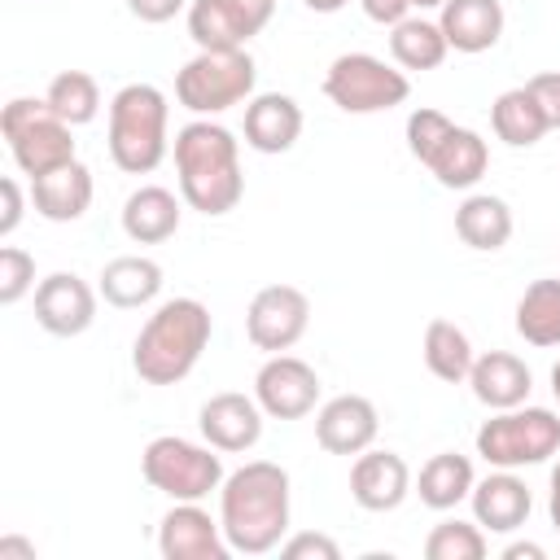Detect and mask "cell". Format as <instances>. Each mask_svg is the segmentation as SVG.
<instances>
[{"label":"cell","instance_id":"836d02e7","mask_svg":"<svg viewBox=\"0 0 560 560\" xmlns=\"http://www.w3.org/2000/svg\"><path fill=\"white\" fill-rule=\"evenodd\" d=\"M31 289H35V258L26 249H18V245H4L0 249V302L13 306Z\"/></svg>","mask_w":560,"mask_h":560},{"label":"cell","instance_id":"e575fe53","mask_svg":"<svg viewBox=\"0 0 560 560\" xmlns=\"http://www.w3.org/2000/svg\"><path fill=\"white\" fill-rule=\"evenodd\" d=\"M280 556H284V560H341V547H337L328 534L302 529V534H293V538L280 542Z\"/></svg>","mask_w":560,"mask_h":560},{"label":"cell","instance_id":"3957f363","mask_svg":"<svg viewBox=\"0 0 560 560\" xmlns=\"http://www.w3.org/2000/svg\"><path fill=\"white\" fill-rule=\"evenodd\" d=\"M210 332H214V319H210L206 302H197V298H171V302H162L144 319L140 337L131 346L136 376L144 385H179L197 368L201 350L210 346Z\"/></svg>","mask_w":560,"mask_h":560},{"label":"cell","instance_id":"83f0119b","mask_svg":"<svg viewBox=\"0 0 560 560\" xmlns=\"http://www.w3.org/2000/svg\"><path fill=\"white\" fill-rule=\"evenodd\" d=\"M490 127H494V136H499L503 144H512V149H529V144H538V140L551 131L547 118H542V109H538V101L529 96V88H508V92H499L494 105H490Z\"/></svg>","mask_w":560,"mask_h":560},{"label":"cell","instance_id":"bcb514c9","mask_svg":"<svg viewBox=\"0 0 560 560\" xmlns=\"http://www.w3.org/2000/svg\"><path fill=\"white\" fill-rule=\"evenodd\" d=\"M258 4H276V0H258Z\"/></svg>","mask_w":560,"mask_h":560},{"label":"cell","instance_id":"ab89813d","mask_svg":"<svg viewBox=\"0 0 560 560\" xmlns=\"http://www.w3.org/2000/svg\"><path fill=\"white\" fill-rule=\"evenodd\" d=\"M13 556H22V560H35V542H26V538H18V534L0 538V560H13Z\"/></svg>","mask_w":560,"mask_h":560},{"label":"cell","instance_id":"d4e9b609","mask_svg":"<svg viewBox=\"0 0 560 560\" xmlns=\"http://www.w3.org/2000/svg\"><path fill=\"white\" fill-rule=\"evenodd\" d=\"M455 236L468 245V249H481V254H494L512 241V206L494 192H472L459 201L455 210Z\"/></svg>","mask_w":560,"mask_h":560},{"label":"cell","instance_id":"9a60e30c","mask_svg":"<svg viewBox=\"0 0 560 560\" xmlns=\"http://www.w3.org/2000/svg\"><path fill=\"white\" fill-rule=\"evenodd\" d=\"M158 551L166 560H228L232 542L201 503H175L158 525Z\"/></svg>","mask_w":560,"mask_h":560},{"label":"cell","instance_id":"7402d4cb","mask_svg":"<svg viewBox=\"0 0 560 560\" xmlns=\"http://www.w3.org/2000/svg\"><path fill=\"white\" fill-rule=\"evenodd\" d=\"M468 385H472V398L477 402H486L490 411H508V407H521L529 398L534 376H529L525 359H516L508 350H490V354H477L472 359Z\"/></svg>","mask_w":560,"mask_h":560},{"label":"cell","instance_id":"52a82bcc","mask_svg":"<svg viewBox=\"0 0 560 560\" xmlns=\"http://www.w3.org/2000/svg\"><path fill=\"white\" fill-rule=\"evenodd\" d=\"M477 455L490 468H529L560 455V416L551 407H508L477 429Z\"/></svg>","mask_w":560,"mask_h":560},{"label":"cell","instance_id":"4316f807","mask_svg":"<svg viewBox=\"0 0 560 560\" xmlns=\"http://www.w3.org/2000/svg\"><path fill=\"white\" fill-rule=\"evenodd\" d=\"M477 477H472V459L459 455V451H438L424 468H420V481H416V494L424 508L433 512H451L459 508L468 494H472Z\"/></svg>","mask_w":560,"mask_h":560},{"label":"cell","instance_id":"60d3db41","mask_svg":"<svg viewBox=\"0 0 560 560\" xmlns=\"http://www.w3.org/2000/svg\"><path fill=\"white\" fill-rule=\"evenodd\" d=\"M547 551L538 547V542H508L503 547V560H542Z\"/></svg>","mask_w":560,"mask_h":560},{"label":"cell","instance_id":"2e32d148","mask_svg":"<svg viewBox=\"0 0 560 560\" xmlns=\"http://www.w3.org/2000/svg\"><path fill=\"white\" fill-rule=\"evenodd\" d=\"M381 416L363 394H337L315 411V442L328 455H359L376 442Z\"/></svg>","mask_w":560,"mask_h":560},{"label":"cell","instance_id":"6da1fadb","mask_svg":"<svg viewBox=\"0 0 560 560\" xmlns=\"http://www.w3.org/2000/svg\"><path fill=\"white\" fill-rule=\"evenodd\" d=\"M219 525L241 556H267L289 534V472L271 459H249L219 486Z\"/></svg>","mask_w":560,"mask_h":560},{"label":"cell","instance_id":"7bdbcfd3","mask_svg":"<svg viewBox=\"0 0 560 560\" xmlns=\"http://www.w3.org/2000/svg\"><path fill=\"white\" fill-rule=\"evenodd\" d=\"M311 13H337V9H346L350 0H302Z\"/></svg>","mask_w":560,"mask_h":560},{"label":"cell","instance_id":"cb8c5ba5","mask_svg":"<svg viewBox=\"0 0 560 560\" xmlns=\"http://www.w3.org/2000/svg\"><path fill=\"white\" fill-rule=\"evenodd\" d=\"M179 214L184 210H179V197L171 188L144 184L122 201V232L136 245H162L179 232Z\"/></svg>","mask_w":560,"mask_h":560},{"label":"cell","instance_id":"1f68e13d","mask_svg":"<svg viewBox=\"0 0 560 560\" xmlns=\"http://www.w3.org/2000/svg\"><path fill=\"white\" fill-rule=\"evenodd\" d=\"M44 101L57 109V118H66L70 127H83L101 109V88L88 70H61V74H52Z\"/></svg>","mask_w":560,"mask_h":560},{"label":"cell","instance_id":"277c9868","mask_svg":"<svg viewBox=\"0 0 560 560\" xmlns=\"http://www.w3.org/2000/svg\"><path fill=\"white\" fill-rule=\"evenodd\" d=\"M166 122H171V105H166L162 88H153V83L118 88L109 101V158H114V166L127 175H149L171 149Z\"/></svg>","mask_w":560,"mask_h":560},{"label":"cell","instance_id":"8992f818","mask_svg":"<svg viewBox=\"0 0 560 560\" xmlns=\"http://www.w3.org/2000/svg\"><path fill=\"white\" fill-rule=\"evenodd\" d=\"M0 131H4V144L18 162L22 175L39 179L66 162H74V136H70V122L57 118V109L48 101H35V96H13L4 109H0Z\"/></svg>","mask_w":560,"mask_h":560},{"label":"cell","instance_id":"74e56055","mask_svg":"<svg viewBox=\"0 0 560 560\" xmlns=\"http://www.w3.org/2000/svg\"><path fill=\"white\" fill-rule=\"evenodd\" d=\"M184 4H188V0H127L131 18H140V22H149V26H162V22H171V18H175Z\"/></svg>","mask_w":560,"mask_h":560},{"label":"cell","instance_id":"e0dca14e","mask_svg":"<svg viewBox=\"0 0 560 560\" xmlns=\"http://www.w3.org/2000/svg\"><path fill=\"white\" fill-rule=\"evenodd\" d=\"M262 416H267V411L258 407V398L228 389V394H214V398L201 402L197 424H201V438H206L214 451L241 455V451H249V446L262 438Z\"/></svg>","mask_w":560,"mask_h":560},{"label":"cell","instance_id":"5bb4252c","mask_svg":"<svg viewBox=\"0 0 560 560\" xmlns=\"http://www.w3.org/2000/svg\"><path fill=\"white\" fill-rule=\"evenodd\" d=\"M96 319V289L74 271H52L35 284V324L52 337H79Z\"/></svg>","mask_w":560,"mask_h":560},{"label":"cell","instance_id":"d6a6232c","mask_svg":"<svg viewBox=\"0 0 560 560\" xmlns=\"http://www.w3.org/2000/svg\"><path fill=\"white\" fill-rule=\"evenodd\" d=\"M429 560H481L486 556V529L477 521H442L424 538Z\"/></svg>","mask_w":560,"mask_h":560},{"label":"cell","instance_id":"d590c367","mask_svg":"<svg viewBox=\"0 0 560 560\" xmlns=\"http://www.w3.org/2000/svg\"><path fill=\"white\" fill-rule=\"evenodd\" d=\"M525 88H529V96L538 101L547 127L560 131V70H542V74H534Z\"/></svg>","mask_w":560,"mask_h":560},{"label":"cell","instance_id":"d6986e66","mask_svg":"<svg viewBox=\"0 0 560 560\" xmlns=\"http://www.w3.org/2000/svg\"><path fill=\"white\" fill-rule=\"evenodd\" d=\"M468 499H472L477 525L490 529V534H512V529H521V525L529 521V508H534L529 486L516 477V468H494L490 477H481V481L472 486Z\"/></svg>","mask_w":560,"mask_h":560},{"label":"cell","instance_id":"4dcf8cb0","mask_svg":"<svg viewBox=\"0 0 560 560\" xmlns=\"http://www.w3.org/2000/svg\"><path fill=\"white\" fill-rule=\"evenodd\" d=\"M516 332L529 346H560V276L534 280L516 302Z\"/></svg>","mask_w":560,"mask_h":560},{"label":"cell","instance_id":"9c48e42d","mask_svg":"<svg viewBox=\"0 0 560 560\" xmlns=\"http://www.w3.org/2000/svg\"><path fill=\"white\" fill-rule=\"evenodd\" d=\"M254 79H258V70H254V57L245 48H232V52H206L201 48L192 61L179 66L175 101L184 109L210 118V114H223V109L249 101L254 96Z\"/></svg>","mask_w":560,"mask_h":560},{"label":"cell","instance_id":"44dd1931","mask_svg":"<svg viewBox=\"0 0 560 560\" xmlns=\"http://www.w3.org/2000/svg\"><path fill=\"white\" fill-rule=\"evenodd\" d=\"M92 192H96L92 171L79 158L66 162V166H57V171H48V175H39V179H31L35 214H44L48 223H74V219H83L88 206H92Z\"/></svg>","mask_w":560,"mask_h":560},{"label":"cell","instance_id":"8fae6325","mask_svg":"<svg viewBox=\"0 0 560 560\" xmlns=\"http://www.w3.org/2000/svg\"><path fill=\"white\" fill-rule=\"evenodd\" d=\"M311 324V298L298 284H267L249 298L245 311V337L267 350V354H284L302 341Z\"/></svg>","mask_w":560,"mask_h":560},{"label":"cell","instance_id":"8d00e7d4","mask_svg":"<svg viewBox=\"0 0 560 560\" xmlns=\"http://www.w3.org/2000/svg\"><path fill=\"white\" fill-rule=\"evenodd\" d=\"M0 197H4V210H0V236H13L18 223H22V188L13 175L0 179Z\"/></svg>","mask_w":560,"mask_h":560},{"label":"cell","instance_id":"30bf717a","mask_svg":"<svg viewBox=\"0 0 560 560\" xmlns=\"http://www.w3.org/2000/svg\"><path fill=\"white\" fill-rule=\"evenodd\" d=\"M324 96L341 114H381L411 96V83L402 70L372 52H341L324 74Z\"/></svg>","mask_w":560,"mask_h":560},{"label":"cell","instance_id":"f1b7e54d","mask_svg":"<svg viewBox=\"0 0 560 560\" xmlns=\"http://www.w3.org/2000/svg\"><path fill=\"white\" fill-rule=\"evenodd\" d=\"M472 359H477L472 341H468V332L455 319H429V328H424V368L438 381H446V385L468 381Z\"/></svg>","mask_w":560,"mask_h":560},{"label":"cell","instance_id":"f546056e","mask_svg":"<svg viewBox=\"0 0 560 560\" xmlns=\"http://www.w3.org/2000/svg\"><path fill=\"white\" fill-rule=\"evenodd\" d=\"M389 52L402 70H438L451 52L446 35L438 22L429 18H402L398 26H389Z\"/></svg>","mask_w":560,"mask_h":560},{"label":"cell","instance_id":"b9f144b4","mask_svg":"<svg viewBox=\"0 0 560 560\" xmlns=\"http://www.w3.org/2000/svg\"><path fill=\"white\" fill-rule=\"evenodd\" d=\"M547 512H551V525L560 529V464L551 468V499H547Z\"/></svg>","mask_w":560,"mask_h":560},{"label":"cell","instance_id":"ac0fdd59","mask_svg":"<svg viewBox=\"0 0 560 560\" xmlns=\"http://www.w3.org/2000/svg\"><path fill=\"white\" fill-rule=\"evenodd\" d=\"M411 494V468L394 451H359L350 464V499L363 512H394Z\"/></svg>","mask_w":560,"mask_h":560},{"label":"cell","instance_id":"603a6c76","mask_svg":"<svg viewBox=\"0 0 560 560\" xmlns=\"http://www.w3.org/2000/svg\"><path fill=\"white\" fill-rule=\"evenodd\" d=\"M446 44L455 52H486L503 35V4L499 0H446L438 18Z\"/></svg>","mask_w":560,"mask_h":560},{"label":"cell","instance_id":"ee69618b","mask_svg":"<svg viewBox=\"0 0 560 560\" xmlns=\"http://www.w3.org/2000/svg\"><path fill=\"white\" fill-rule=\"evenodd\" d=\"M551 394H556V402H560V359H556V368H551Z\"/></svg>","mask_w":560,"mask_h":560},{"label":"cell","instance_id":"f35d334b","mask_svg":"<svg viewBox=\"0 0 560 560\" xmlns=\"http://www.w3.org/2000/svg\"><path fill=\"white\" fill-rule=\"evenodd\" d=\"M363 4V13L372 18V22H381V26H398L402 18H411V0H359Z\"/></svg>","mask_w":560,"mask_h":560},{"label":"cell","instance_id":"7a4b0ae2","mask_svg":"<svg viewBox=\"0 0 560 560\" xmlns=\"http://www.w3.org/2000/svg\"><path fill=\"white\" fill-rule=\"evenodd\" d=\"M175 175L179 197L188 210L219 219L241 206L245 175H241V140L210 118H192L175 131Z\"/></svg>","mask_w":560,"mask_h":560},{"label":"cell","instance_id":"7c38bea8","mask_svg":"<svg viewBox=\"0 0 560 560\" xmlns=\"http://www.w3.org/2000/svg\"><path fill=\"white\" fill-rule=\"evenodd\" d=\"M271 13L276 4H258V0H192L188 35L206 52H232L245 48L271 22Z\"/></svg>","mask_w":560,"mask_h":560},{"label":"cell","instance_id":"f6af8a7d","mask_svg":"<svg viewBox=\"0 0 560 560\" xmlns=\"http://www.w3.org/2000/svg\"><path fill=\"white\" fill-rule=\"evenodd\" d=\"M446 0H411V9H442Z\"/></svg>","mask_w":560,"mask_h":560},{"label":"cell","instance_id":"484cf974","mask_svg":"<svg viewBox=\"0 0 560 560\" xmlns=\"http://www.w3.org/2000/svg\"><path fill=\"white\" fill-rule=\"evenodd\" d=\"M158 293H162V267L144 254H122L101 267V298L118 311L149 306Z\"/></svg>","mask_w":560,"mask_h":560},{"label":"cell","instance_id":"4fadbf2b","mask_svg":"<svg viewBox=\"0 0 560 560\" xmlns=\"http://www.w3.org/2000/svg\"><path fill=\"white\" fill-rule=\"evenodd\" d=\"M254 398L271 420H302L319 402V376L298 354H267L254 376Z\"/></svg>","mask_w":560,"mask_h":560},{"label":"cell","instance_id":"ffe728a7","mask_svg":"<svg viewBox=\"0 0 560 560\" xmlns=\"http://www.w3.org/2000/svg\"><path fill=\"white\" fill-rule=\"evenodd\" d=\"M302 136V105L284 92H258L245 101V144L258 153H289Z\"/></svg>","mask_w":560,"mask_h":560},{"label":"cell","instance_id":"ba28073f","mask_svg":"<svg viewBox=\"0 0 560 560\" xmlns=\"http://www.w3.org/2000/svg\"><path fill=\"white\" fill-rule=\"evenodd\" d=\"M219 455H223V451H214L210 442L197 446V442H188V438L162 433V438H153V442L144 446L140 472H144V481H149L158 494H166V499H175V503H201L210 490L223 486V459H219Z\"/></svg>","mask_w":560,"mask_h":560},{"label":"cell","instance_id":"5b68a950","mask_svg":"<svg viewBox=\"0 0 560 560\" xmlns=\"http://www.w3.org/2000/svg\"><path fill=\"white\" fill-rule=\"evenodd\" d=\"M407 149L442 188H472L490 166V149L472 127H455L442 109L424 105L407 114Z\"/></svg>","mask_w":560,"mask_h":560}]
</instances>
